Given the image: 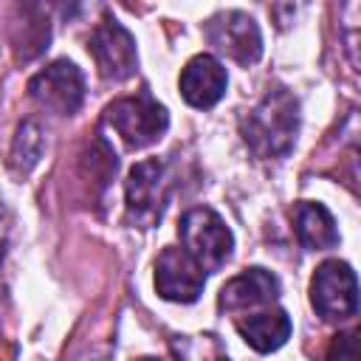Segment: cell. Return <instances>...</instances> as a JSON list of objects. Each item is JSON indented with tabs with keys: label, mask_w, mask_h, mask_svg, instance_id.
Here are the masks:
<instances>
[{
	"label": "cell",
	"mask_w": 361,
	"mask_h": 361,
	"mask_svg": "<svg viewBox=\"0 0 361 361\" xmlns=\"http://www.w3.org/2000/svg\"><path fill=\"white\" fill-rule=\"evenodd\" d=\"M299 135V102L290 90H268L243 118V141L248 149L262 158H285Z\"/></svg>",
	"instance_id": "cell-1"
},
{
	"label": "cell",
	"mask_w": 361,
	"mask_h": 361,
	"mask_svg": "<svg viewBox=\"0 0 361 361\" xmlns=\"http://www.w3.org/2000/svg\"><path fill=\"white\" fill-rule=\"evenodd\" d=\"M178 237H180V245L183 251L206 271H220L231 251H234V234L231 228L226 226V220L209 209V206H195L189 209L180 223H178Z\"/></svg>",
	"instance_id": "cell-2"
},
{
	"label": "cell",
	"mask_w": 361,
	"mask_h": 361,
	"mask_svg": "<svg viewBox=\"0 0 361 361\" xmlns=\"http://www.w3.org/2000/svg\"><path fill=\"white\" fill-rule=\"evenodd\" d=\"M104 121L124 141L127 149H144L161 141V135L169 127V113L161 102H155L147 90H141L135 96L110 102L104 110Z\"/></svg>",
	"instance_id": "cell-3"
},
{
	"label": "cell",
	"mask_w": 361,
	"mask_h": 361,
	"mask_svg": "<svg viewBox=\"0 0 361 361\" xmlns=\"http://www.w3.org/2000/svg\"><path fill=\"white\" fill-rule=\"evenodd\" d=\"M169 169L158 158L138 161L124 180V200H127V220L138 228H152L169 200Z\"/></svg>",
	"instance_id": "cell-4"
},
{
	"label": "cell",
	"mask_w": 361,
	"mask_h": 361,
	"mask_svg": "<svg viewBox=\"0 0 361 361\" xmlns=\"http://www.w3.org/2000/svg\"><path fill=\"white\" fill-rule=\"evenodd\" d=\"M310 305L327 322L353 319L358 310V279L355 271L341 259H327L310 279Z\"/></svg>",
	"instance_id": "cell-5"
},
{
	"label": "cell",
	"mask_w": 361,
	"mask_h": 361,
	"mask_svg": "<svg viewBox=\"0 0 361 361\" xmlns=\"http://www.w3.org/2000/svg\"><path fill=\"white\" fill-rule=\"evenodd\" d=\"M203 34L209 39V45L228 56L231 62L248 68L262 56V34L254 23L251 14L228 8V11H217L203 23Z\"/></svg>",
	"instance_id": "cell-6"
},
{
	"label": "cell",
	"mask_w": 361,
	"mask_h": 361,
	"mask_svg": "<svg viewBox=\"0 0 361 361\" xmlns=\"http://www.w3.org/2000/svg\"><path fill=\"white\" fill-rule=\"evenodd\" d=\"M28 96L48 113L73 116L85 102V76L73 62L56 59L28 79Z\"/></svg>",
	"instance_id": "cell-7"
},
{
	"label": "cell",
	"mask_w": 361,
	"mask_h": 361,
	"mask_svg": "<svg viewBox=\"0 0 361 361\" xmlns=\"http://www.w3.org/2000/svg\"><path fill=\"white\" fill-rule=\"evenodd\" d=\"M87 51H90L102 79H107V82H124L135 73V65H138L135 39L116 17H104L93 28L90 39H87Z\"/></svg>",
	"instance_id": "cell-8"
},
{
	"label": "cell",
	"mask_w": 361,
	"mask_h": 361,
	"mask_svg": "<svg viewBox=\"0 0 361 361\" xmlns=\"http://www.w3.org/2000/svg\"><path fill=\"white\" fill-rule=\"evenodd\" d=\"M206 271L178 245H166L155 259V290L166 302L189 305L203 293Z\"/></svg>",
	"instance_id": "cell-9"
},
{
	"label": "cell",
	"mask_w": 361,
	"mask_h": 361,
	"mask_svg": "<svg viewBox=\"0 0 361 361\" xmlns=\"http://www.w3.org/2000/svg\"><path fill=\"white\" fill-rule=\"evenodd\" d=\"M178 87L189 107L209 110L223 99V93L228 87V73L217 56L197 54L183 65V71L178 76Z\"/></svg>",
	"instance_id": "cell-10"
},
{
	"label": "cell",
	"mask_w": 361,
	"mask_h": 361,
	"mask_svg": "<svg viewBox=\"0 0 361 361\" xmlns=\"http://www.w3.org/2000/svg\"><path fill=\"white\" fill-rule=\"evenodd\" d=\"M279 296V279L265 268H248L228 279L220 290V307L228 313H251L268 307Z\"/></svg>",
	"instance_id": "cell-11"
},
{
	"label": "cell",
	"mask_w": 361,
	"mask_h": 361,
	"mask_svg": "<svg viewBox=\"0 0 361 361\" xmlns=\"http://www.w3.org/2000/svg\"><path fill=\"white\" fill-rule=\"evenodd\" d=\"M237 333L245 338L248 347H254L257 353H274L279 350L288 338H290V316L282 307H262V310H251L245 316H240L237 322Z\"/></svg>",
	"instance_id": "cell-12"
},
{
	"label": "cell",
	"mask_w": 361,
	"mask_h": 361,
	"mask_svg": "<svg viewBox=\"0 0 361 361\" xmlns=\"http://www.w3.org/2000/svg\"><path fill=\"white\" fill-rule=\"evenodd\" d=\"M290 217H293V231H296V240L302 243V248L327 251V248L338 245V226L327 206L313 203V200H299L293 206Z\"/></svg>",
	"instance_id": "cell-13"
},
{
	"label": "cell",
	"mask_w": 361,
	"mask_h": 361,
	"mask_svg": "<svg viewBox=\"0 0 361 361\" xmlns=\"http://www.w3.org/2000/svg\"><path fill=\"white\" fill-rule=\"evenodd\" d=\"M42 149H45V138H42V127L28 118L17 127L14 133V141H11V155H8V164L17 175H28L39 158H42Z\"/></svg>",
	"instance_id": "cell-14"
},
{
	"label": "cell",
	"mask_w": 361,
	"mask_h": 361,
	"mask_svg": "<svg viewBox=\"0 0 361 361\" xmlns=\"http://www.w3.org/2000/svg\"><path fill=\"white\" fill-rule=\"evenodd\" d=\"M327 361H361L358 355V333L355 330H347V333H338L327 350Z\"/></svg>",
	"instance_id": "cell-15"
},
{
	"label": "cell",
	"mask_w": 361,
	"mask_h": 361,
	"mask_svg": "<svg viewBox=\"0 0 361 361\" xmlns=\"http://www.w3.org/2000/svg\"><path fill=\"white\" fill-rule=\"evenodd\" d=\"M3 245H6V220L0 214V257H3Z\"/></svg>",
	"instance_id": "cell-16"
},
{
	"label": "cell",
	"mask_w": 361,
	"mask_h": 361,
	"mask_svg": "<svg viewBox=\"0 0 361 361\" xmlns=\"http://www.w3.org/2000/svg\"><path fill=\"white\" fill-rule=\"evenodd\" d=\"M212 361H228V355H223V353H217V355H214Z\"/></svg>",
	"instance_id": "cell-17"
},
{
	"label": "cell",
	"mask_w": 361,
	"mask_h": 361,
	"mask_svg": "<svg viewBox=\"0 0 361 361\" xmlns=\"http://www.w3.org/2000/svg\"><path fill=\"white\" fill-rule=\"evenodd\" d=\"M144 361H166V358H144Z\"/></svg>",
	"instance_id": "cell-18"
}]
</instances>
